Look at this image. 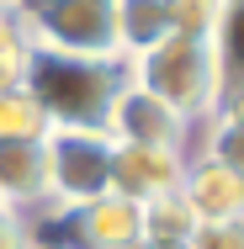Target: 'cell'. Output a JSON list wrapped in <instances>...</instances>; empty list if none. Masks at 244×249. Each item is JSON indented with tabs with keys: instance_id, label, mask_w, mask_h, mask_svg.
<instances>
[{
	"instance_id": "obj_18",
	"label": "cell",
	"mask_w": 244,
	"mask_h": 249,
	"mask_svg": "<svg viewBox=\"0 0 244 249\" xmlns=\"http://www.w3.org/2000/svg\"><path fill=\"white\" fill-rule=\"evenodd\" d=\"M32 223L21 217V212H11V207H0V249H32Z\"/></svg>"
},
{
	"instance_id": "obj_13",
	"label": "cell",
	"mask_w": 244,
	"mask_h": 249,
	"mask_svg": "<svg viewBox=\"0 0 244 249\" xmlns=\"http://www.w3.org/2000/svg\"><path fill=\"white\" fill-rule=\"evenodd\" d=\"M27 64H32V37H27L21 16L16 11H0V96L5 90H21Z\"/></svg>"
},
{
	"instance_id": "obj_3",
	"label": "cell",
	"mask_w": 244,
	"mask_h": 249,
	"mask_svg": "<svg viewBox=\"0 0 244 249\" xmlns=\"http://www.w3.org/2000/svg\"><path fill=\"white\" fill-rule=\"evenodd\" d=\"M16 16L27 27L32 48H43V53L122 58V48H117V0H21Z\"/></svg>"
},
{
	"instance_id": "obj_14",
	"label": "cell",
	"mask_w": 244,
	"mask_h": 249,
	"mask_svg": "<svg viewBox=\"0 0 244 249\" xmlns=\"http://www.w3.org/2000/svg\"><path fill=\"white\" fill-rule=\"evenodd\" d=\"M38 138H48L38 101L27 90H5L0 96V143H38Z\"/></svg>"
},
{
	"instance_id": "obj_22",
	"label": "cell",
	"mask_w": 244,
	"mask_h": 249,
	"mask_svg": "<svg viewBox=\"0 0 244 249\" xmlns=\"http://www.w3.org/2000/svg\"><path fill=\"white\" fill-rule=\"evenodd\" d=\"M32 249H53V244H32Z\"/></svg>"
},
{
	"instance_id": "obj_9",
	"label": "cell",
	"mask_w": 244,
	"mask_h": 249,
	"mask_svg": "<svg viewBox=\"0 0 244 249\" xmlns=\"http://www.w3.org/2000/svg\"><path fill=\"white\" fill-rule=\"evenodd\" d=\"M0 207L38 212L48 207V149L38 143H0Z\"/></svg>"
},
{
	"instance_id": "obj_6",
	"label": "cell",
	"mask_w": 244,
	"mask_h": 249,
	"mask_svg": "<svg viewBox=\"0 0 244 249\" xmlns=\"http://www.w3.org/2000/svg\"><path fill=\"white\" fill-rule=\"evenodd\" d=\"M196 122H186L175 106H165L159 96L138 90L133 80L122 85V96L106 117V138L122 143V149H165V154H186Z\"/></svg>"
},
{
	"instance_id": "obj_11",
	"label": "cell",
	"mask_w": 244,
	"mask_h": 249,
	"mask_svg": "<svg viewBox=\"0 0 244 249\" xmlns=\"http://www.w3.org/2000/svg\"><path fill=\"white\" fill-rule=\"evenodd\" d=\"M138 212H144V239H154V244H191L196 239V217L186 207V196H181V186L144 201Z\"/></svg>"
},
{
	"instance_id": "obj_21",
	"label": "cell",
	"mask_w": 244,
	"mask_h": 249,
	"mask_svg": "<svg viewBox=\"0 0 244 249\" xmlns=\"http://www.w3.org/2000/svg\"><path fill=\"white\" fill-rule=\"evenodd\" d=\"M0 11H21V0H0Z\"/></svg>"
},
{
	"instance_id": "obj_5",
	"label": "cell",
	"mask_w": 244,
	"mask_h": 249,
	"mask_svg": "<svg viewBox=\"0 0 244 249\" xmlns=\"http://www.w3.org/2000/svg\"><path fill=\"white\" fill-rule=\"evenodd\" d=\"M38 244H53V249H133L144 239V212L122 196H96L85 207H64L53 212L48 228H32Z\"/></svg>"
},
{
	"instance_id": "obj_16",
	"label": "cell",
	"mask_w": 244,
	"mask_h": 249,
	"mask_svg": "<svg viewBox=\"0 0 244 249\" xmlns=\"http://www.w3.org/2000/svg\"><path fill=\"white\" fill-rule=\"evenodd\" d=\"M218 32V0H170V37H202Z\"/></svg>"
},
{
	"instance_id": "obj_20",
	"label": "cell",
	"mask_w": 244,
	"mask_h": 249,
	"mask_svg": "<svg viewBox=\"0 0 244 249\" xmlns=\"http://www.w3.org/2000/svg\"><path fill=\"white\" fill-rule=\"evenodd\" d=\"M133 249H186V244H154V239H138Z\"/></svg>"
},
{
	"instance_id": "obj_2",
	"label": "cell",
	"mask_w": 244,
	"mask_h": 249,
	"mask_svg": "<svg viewBox=\"0 0 244 249\" xmlns=\"http://www.w3.org/2000/svg\"><path fill=\"white\" fill-rule=\"evenodd\" d=\"M128 80L159 96L165 106H175L186 122H207L218 111V96H223V64H218V48L202 43V37H165L149 53L128 58Z\"/></svg>"
},
{
	"instance_id": "obj_1",
	"label": "cell",
	"mask_w": 244,
	"mask_h": 249,
	"mask_svg": "<svg viewBox=\"0 0 244 249\" xmlns=\"http://www.w3.org/2000/svg\"><path fill=\"white\" fill-rule=\"evenodd\" d=\"M128 85L122 58H69L32 48L21 90L38 101L48 133H106V117Z\"/></svg>"
},
{
	"instance_id": "obj_12",
	"label": "cell",
	"mask_w": 244,
	"mask_h": 249,
	"mask_svg": "<svg viewBox=\"0 0 244 249\" xmlns=\"http://www.w3.org/2000/svg\"><path fill=\"white\" fill-rule=\"evenodd\" d=\"M212 48H218V64H223V85L244 80V0H218Z\"/></svg>"
},
{
	"instance_id": "obj_4",
	"label": "cell",
	"mask_w": 244,
	"mask_h": 249,
	"mask_svg": "<svg viewBox=\"0 0 244 249\" xmlns=\"http://www.w3.org/2000/svg\"><path fill=\"white\" fill-rule=\"evenodd\" d=\"M48 207H85L112 191V138L106 133H48Z\"/></svg>"
},
{
	"instance_id": "obj_19",
	"label": "cell",
	"mask_w": 244,
	"mask_h": 249,
	"mask_svg": "<svg viewBox=\"0 0 244 249\" xmlns=\"http://www.w3.org/2000/svg\"><path fill=\"white\" fill-rule=\"evenodd\" d=\"M218 122H234V127H244V80H234V85H223V96H218V111H212Z\"/></svg>"
},
{
	"instance_id": "obj_7",
	"label": "cell",
	"mask_w": 244,
	"mask_h": 249,
	"mask_svg": "<svg viewBox=\"0 0 244 249\" xmlns=\"http://www.w3.org/2000/svg\"><path fill=\"white\" fill-rule=\"evenodd\" d=\"M186 159H191V154L122 149V143H112V196L144 207V201L175 191V186H181V175H186Z\"/></svg>"
},
{
	"instance_id": "obj_10",
	"label": "cell",
	"mask_w": 244,
	"mask_h": 249,
	"mask_svg": "<svg viewBox=\"0 0 244 249\" xmlns=\"http://www.w3.org/2000/svg\"><path fill=\"white\" fill-rule=\"evenodd\" d=\"M170 37V0H117V48L138 58Z\"/></svg>"
},
{
	"instance_id": "obj_17",
	"label": "cell",
	"mask_w": 244,
	"mask_h": 249,
	"mask_svg": "<svg viewBox=\"0 0 244 249\" xmlns=\"http://www.w3.org/2000/svg\"><path fill=\"white\" fill-rule=\"evenodd\" d=\"M186 249H244V212L234 223H212V228H196V239Z\"/></svg>"
},
{
	"instance_id": "obj_15",
	"label": "cell",
	"mask_w": 244,
	"mask_h": 249,
	"mask_svg": "<svg viewBox=\"0 0 244 249\" xmlns=\"http://www.w3.org/2000/svg\"><path fill=\"white\" fill-rule=\"evenodd\" d=\"M202 127H207L202 154H207V159H218L223 170H234V175L244 180V127H234V122H218V117H207Z\"/></svg>"
},
{
	"instance_id": "obj_8",
	"label": "cell",
	"mask_w": 244,
	"mask_h": 249,
	"mask_svg": "<svg viewBox=\"0 0 244 249\" xmlns=\"http://www.w3.org/2000/svg\"><path fill=\"white\" fill-rule=\"evenodd\" d=\"M181 196L191 207L196 228H212V223H234L244 212V180L234 170H223L218 159L196 154L186 159V175H181Z\"/></svg>"
}]
</instances>
